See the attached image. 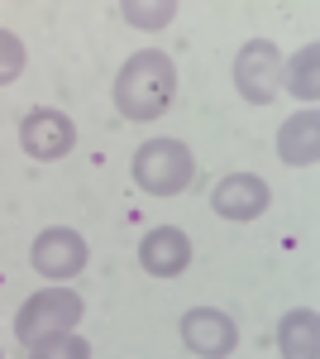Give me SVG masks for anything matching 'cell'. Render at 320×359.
Segmentation results:
<instances>
[{"label":"cell","instance_id":"obj_1","mask_svg":"<svg viewBox=\"0 0 320 359\" xmlns=\"http://www.w3.org/2000/svg\"><path fill=\"white\" fill-rule=\"evenodd\" d=\"M172 96H177V67H172V57L158 53V48L130 53L125 67L115 72V86H110L115 111L125 115V120H134V125L158 120V115L172 106Z\"/></svg>","mask_w":320,"mask_h":359},{"label":"cell","instance_id":"obj_2","mask_svg":"<svg viewBox=\"0 0 320 359\" xmlns=\"http://www.w3.org/2000/svg\"><path fill=\"white\" fill-rule=\"evenodd\" d=\"M196 182V158L182 139H148L134 149V187L148 196H177Z\"/></svg>","mask_w":320,"mask_h":359},{"label":"cell","instance_id":"obj_3","mask_svg":"<svg viewBox=\"0 0 320 359\" xmlns=\"http://www.w3.org/2000/svg\"><path fill=\"white\" fill-rule=\"evenodd\" d=\"M81 321V297L72 287H43L34 292L20 311H15V335L25 340V350L34 340H48V335H62Z\"/></svg>","mask_w":320,"mask_h":359},{"label":"cell","instance_id":"obj_4","mask_svg":"<svg viewBox=\"0 0 320 359\" xmlns=\"http://www.w3.org/2000/svg\"><path fill=\"white\" fill-rule=\"evenodd\" d=\"M282 86V53L272 39H249L235 53V91L249 106H267Z\"/></svg>","mask_w":320,"mask_h":359},{"label":"cell","instance_id":"obj_5","mask_svg":"<svg viewBox=\"0 0 320 359\" xmlns=\"http://www.w3.org/2000/svg\"><path fill=\"white\" fill-rule=\"evenodd\" d=\"M29 264H34V273L48 278V283H67V278H77L86 269V240H81L77 230H67V225H48L29 245Z\"/></svg>","mask_w":320,"mask_h":359},{"label":"cell","instance_id":"obj_6","mask_svg":"<svg viewBox=\"0 0 320 359\" xmlns=\"http://www.w3.org/2000/svg\"><path fill=\"white\" fill-rule=\"evenodd\" d=\"M20 144H25L29 158L53 163V158H67V154H72V144H77V125H72V115L39 106V111L25 115V125H20Z\"/></svg>","mask_w":320,"mask_h":359},{"label":"cell","instance_id":"obj_7","mask_svg":"<svg viewBox=\"0 0 320 359\" xmlns=\"http://www.w3.org/2000/svg\"><path fill=\"white\" fill-rule=\"evenodd\" d=\"M182 345L201 359H230L239 345V326H235V316H225L215 306H191L182 316Z\"/></svg>","mask_w":320,"mask_h":359},{"label":"cell","instance_id":"obj_8","mask_svg":"<svg viewBox=\"0 0 320 359\" xmlns=\"http://www.w3.org/2000/svg\"><path fill=\"white\" fill-rule=\"evenodd\" d=\"M267 201H272V192H267V182L258 177V172H230V177H220L211 192V206L220 221H258L267 211Z\"/></svg>","mask_w":320,"mask_h":359},{"label":"cell","instance_id":"obj_9","mask_svg":"<svg viewBox=\"0 0 320 359\" xmlns=\"http://www.w3.org/2000/svg\"><path fill=\"white\" fill-rule=\"evenodd\" d=\"M139 264H144V273H148V278H182V273H187V264H191L187 230H177V225H158V230H148L144 245H139Z\"/></svg>","mask_w":320,"mask_h":359},{"label":"cell","instance_id":"obj_10","mask_svg":"<svg viewBox=\"0 0 320 359\" xmlns=\"http://www.w3.org/2000/svg\"><path fill=\"white\" fill-rule=\"evenodd\" d=\"M277 154H282V163H292V168H311L320 158V115L311 106L296 111L277 130Z\"/></svg>","mask_w":320,"mask_h":359},{"label":"cell","instance_id":"obj_11","mask_svg":"<svg viewBox=\"0 0 320 359\" xmlns=\"http://www.w3.org/2000/svg\"><path fill=\"white\" fill-rule=\"evenodd\" d=\"M277 350L282 359H320V316L311 306H296L277 321Z\"/></svg>","mask_w":320,"mask_h":359},{"label":"cell","instance_id":"obj_12","mask_svg":"<svg viewBox=\"0 0 320 359\" xmlns=\"http://www.w3.org/2000/svg\"><path fill=\"white\" fill-rule=\"evenodd\" d=\"M287 91H292L296 101H306V106L320 96V48L316 43H306V48L292 57V67H287Z\"/></svg>","mask_w":320,"mask_h":359},{"label":"cell","instance_id":"obj_13","mask_svg":"<svg viewBox=\"0 0 320 359\" xmlns=\"http://www.w3.org/2000/svg\"><path fill=\"white\" fill-rule=\"evenodd\" d=\"M29 359H91V345L77 331H62V335H48V340H34Z\"/></svg>","mask_w":320,"mask_h":359},{"label":"cell","instance_id":"obj_14","mask_svg":"<svg viewBox=\"0 0 320 359\" xmlns=\"http://www.w3.org/2000/svg\"><path fill=\"white\" fill-rule=\"evenodd\" d=\"M120 15H125L134 29H162V25H172V15H177V0H162V5H139V0H120Z\"/></svg>","mask_w":320,"mask_h":359},{"label":"cell","instance_id":"obj_15","mask_svg":"<svg viewBox=\"0 0 320 359\" xmlns=\"http://www.w3.org/2000/svg\"><path fill=\"white\" fill-rule=\"evenodd\" d=\"M25 43L10 34V29H0V86H10L20 72H25Z\"/></svg>","mask_w":320,"mask_h":359},{"label":"cell","instance_id":"obj_16","mask_svg":"<svg viewBox=\"0 0 320 359\" xmlns=\"http://www.w3.org/2000/svg\"><path fill=\"white\" fill-rule=\"evenodd\" d=\"M0 359H5V355H0Z\"/></svg>","mask_w":320,"mask_h":359}]
</instances>
